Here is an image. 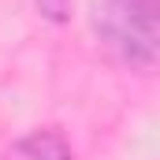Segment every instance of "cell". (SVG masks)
<instances>
[{"instance_id":"cell-2","label":"cell","mask_w":160,"mask_h":160,"mask_svg":"<svg viewBox=\"0 0 160 160\" xmlns=\"http://www.w3.org/2000/svg\"><path fill=\"white\" fill-rule=\"evenodd\" d=\"M0 160H75V153L56 127H41V130L22 134L19 142H11L0 153Z\"/></svg>"},{"instance_id":"cell-1","label":"cell","mask_w":160,"mask_h":160,"mask_svg":"<svg viewBox=\"0 0 160 160\" xmlns=\"http://www.w3.org/2000/svg\"><path fill=\"white\" fill-rule=\"evenodd\" d=\"M160 0H93L89 26L97 45L130 71H149L157 63V22Z\"/></svg>"},{"instance_id":"cell-3","label":"cell","mask_w":160,"mask_h":160,"mask_svg":"<svg viewBox=\"0 0 160 160\" xmlns=\"http://www.w3.org/2000/svg\"><path fill=\"white\" fill-rule=\"evenodd\" d=\"M38 11L52 22H63L67 11H71V0H38Z\"/></svg>"}]
</instances>
